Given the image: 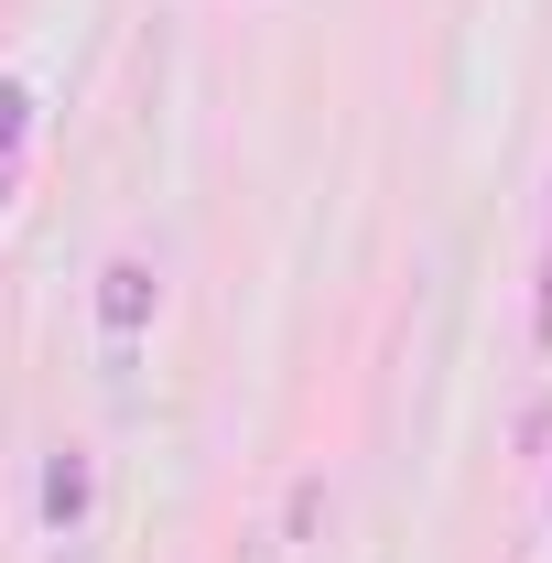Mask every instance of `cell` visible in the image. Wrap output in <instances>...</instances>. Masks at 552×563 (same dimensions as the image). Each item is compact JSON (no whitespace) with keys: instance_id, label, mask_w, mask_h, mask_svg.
I'll use <instances>...</instances> for the list:
<instances>
[{"instance_id":"cell-1","label":"cell","mask_w":552,"mask_h":563,"mask_svg":"<svg viewBox=\"0 0 552 563\" xmlns=\"http://www.w3.org/2000/svg\"><path fill=\"white\" fill-rule=\"evenodd\" d=\"M141 314H152V272H141V261H109V272H98V325H109V336H141Z\"/></svg>"},{"instance_id":"cell-2","label":"cell","mask_w":552,"mask_h":563,"mask_svg":"<svg viewBox=\"0 0 552 563\" xmlns=\"http://www.w3.org/2000/svg\"><path fill=\"white\" fill-rule=\"evenodd\" d=\"M33 131V87H0V174H11V152Z\"/></svg>"},{"instance_id":"cell-3","label":"cell","mask_w":552,"mask_h":563,"mask_svg":"<svg viewBox=\"0 0 552 563\" xmlns=\"http://www.w3.org/2000/svg\"><path fill=\"white\" fill-rule=\"evenodd\" d=\"M44 498H55V520H76V509H87V466H76V455H55V477H44Z\"/></svg>"},{"instance_id":"cell-4","label":"cell","mask_w":552,"mask_h":563,"mask_svg":"<svg viewBox=\"0 0 552 563\" xmlns=\"http://www.w3.org/2000/svg\"><path fill=\"white\" fill-rule=\"evenodd\" d=\"M531 336L552 347V228H542V303H531Z\"/></svg>"}]
</instances>
